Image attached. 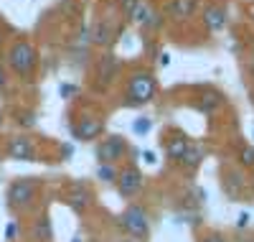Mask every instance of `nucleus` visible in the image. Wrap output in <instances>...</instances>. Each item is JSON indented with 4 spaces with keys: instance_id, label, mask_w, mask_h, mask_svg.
Here are the masks:
<instances>
[{
    "instance_id": "f257e3e1",
    "label": "nucleus",
    "mask_w": 254,
    "mask_h": 242,
    "mask_svg": "<svg viewBox=\"0 0 254 242\" xmlns=\"http://www.w3.org/2000/svg\"><path fill=\"white\" fill-rule=\"evenodd\" d=\"M158 92V82L150 72H132L130 79H127V87H125V105L127 107H142L147 102H153Z\"/></svg>"
},
{
    "instance_id": "f03ea898",
    "label": "nucleus",
    "mask_w": 254,
    "mask_h": 242,
    "mask_svg": "<svg viewBox=\"0 0 254 242\" xmlns=\"http://www.w3.org/2000/svg\"><path fill=\"white\" fill-rule=\"evenodd\" d=\"M8 64H10V69L18 77L33 79L36 67H38V51H36V46L28 43V41H15L10 46V51H8Z\"/></svg>"
},
{
    "instance_id": "7ed1b4c3",
    "label": "nucleus",
    "mask_w": 254,
    "mask_h": 242,
    "mask_svg": "<svg viewBox=\"0 0 254 242\" xmlns=\"http://www.w3.org/2000/svg\"><path fill=\"white\" fill-rule=\"evenodd\" d=\"M122 23H120V18H117V10L115 13H107V10H102L94 20H92V36L89 41L94 43V46H102V49H107L112 46V41L117 38Z\"/></svg>"
},
{
    "instance_id": "20e7f679",
    "label": "nucleus",
    "mask_w": 254,
    "mask_h": 242,
    "mask_svg": "<svg viewBox=\"0 0 254 242\" xmlns=\"http://www.w3.org/2000/svg\"><path fill=\"white\" fill-rule=\"evenodd\" d=\"M120 225H122V230L130 235L132 240L145 242L147 237H150V219H147V212L140 204H130V207H127L120 214Z\"/></svg>"
},
{
    "instance_id": "39448f33",
    "label": "nucleus",
    "mask_w": 254,
    "mask_h": 242,
    "mask_svg": "<svg viewBox=\"0 0 254 242\" xmlns=\"http://www.w3.org/2000/svg\"><path fill=\"white\" fill-rule=\"evenodd\" d=\"M117 72H120V59L112 51H104L94 69V90H99V92L110 90L112 82L117 79Z\"/></svg>"
},
{
    "instance_id": "423d86ee",
    "label": "nucleus",
    "mask_w": 254,
    "mask_h": 242,
    "mask_svg": "<svg viewBox=\"0 0 254 242\" xmlns=\"http://www.w3.org/2000/svg\"><path fill=\"white\" fill-rule=\"evenodd\" d=\"M38 191V181L36 179H15L8 189V204L13 209H26L33 204Z\"/></svg>"
},
{
    "instance_id": "0eeeda50",
    "label": "nucleus",
    "mask_w": 254,
    "mask_h": 242,
    "mask_svg": "<svg viewBox=\"0 0 254 242\" xmlns=\"http://www.w3.org/2000/svg\"><path fill=\"white\" fill-rule=\"evenodd\" d=\"M127 156V140L122 135H107L97 143V163H117Z\"/></svg>"
},
{
    "instance_id": "6e6552de",
    "label": "nucleus",
    "mask_w": 254,
    "mask_h": 242,
    "mask_svg": "<svg viewBox=\"0 0 254 242\" xmlns=\"http://www.w3.org/2000/svg\"><path fill=\"white\" fill-rule=\"evenodd\" d=\"M115 184H117V191L125 196V199H132V196H137V194L142 191L145 176L140 173L137 166H125V168H120Z\"/></svg>"
},
{
    "instance_id": "1a4fd4ad",
    "label": "nucleus",
    "mask_w": 254,
    "mask_h": 242,
    "mask_svg": "<svg viewBox=\"0 0 254 242\" xmlns=\"http://www.w3.org/2000/svg\"><path fill=\"white\" fill-rule=\"evenodd\" d=\"M102 133H104V118H99V115H87L76 125H71V135L76 140H94Z\"/></svg>"
},
{
    "instance_id": "9d476101",
    "label": "nucleus",
    "mask_w": 254,
    "mask_h": 242,
    "mask_svg": "<svg viewBox=\"0 0 254 242\" xmlns=\"http://www.w3.org/2000/svg\"><path fill=\"white\" fill-rule=\"evenodd\" d=\"M8 156L15 161H33L36 158V145L26 135H15L8 140Z\"/></svg>"
},
{
    "instance_id": "9b49d317",
    "label": "nucleus",
    "mask_w": 254,
    "mask_h": 242,
    "mask_svg": "<svg viewBox=\"0 0 254 242\" xmlns=\"http://www.w3.org/2000/svg\"><path fill=\"white\" fill-rule=\"evenodd\" d=\"M31 237H33V242H54V225H51V217L46 212H41L33 219Z\"/></svg>"
},
{
    "instance_id": "f8f14e48",
    "label": "nucleus",
    "mask_w": 254,
    "mask_h": 242,
    "mask_svg": "<svg viewBox=\"0 0 254 242\" xmlns=\"http://www.w3.org/2000/svg\"><path fill=\"white\" fill-rule=\"evenodd\" d=\"M201 18H203V26H206L208 33H216L226 26V10L221 5H206Z\"/></svg>"
},
{
    "instance_id": "ddd939ff",
    "label": "nucleus",
    "mask_w": 254,
    "mask_h": 242,
    "mask_svg": "<svg viewBox=\"0 0 254 242\" xmlns=\"http://www.w3.org/2000/svg\"><path fill=\"white\" fill-rule=\"evenodd\" d=\"M221 105H224V95L216 92V90H203V92L196 97V107L201 110V113H206V115L216 113Z\"/></svg>"
},
{
    "instance_id": "4468645a",
    "label": "nucleus",
    "mask_w": 254,
    "mask_h": 242,
    "mask_svg": "<svg viewBox=\"0 0 254 242\" xmlns=\"http://www.w3.org/2000/svg\"><path fill=\"white\" fill-rule=\"evenodd\" d=\"M92 202H94V194L84 186V184H76V186L71 189V194H69V207H71L74 212H79V214L87 209Z\"/></svg>"
},
{
    "instance_id": "2eb2a0df",
    "label": "nucleus",
    "mask_w": 254,
    "mask_h": 242,
    "mask_svg": "<svg viewBox=\"0 0 254 242\" xmlns=\"http://www.w3.org/2000/svg\"><path fill=\"white\" fill-rule=\"evenodd\" d=\"M168 13H171V18L188 20L196 13V0H173V3L168 5Z\"/></svg>"
},
{
    "instance_id": "dca6fc26",
    "label": "nucleus",
    "mask_w": 254,
    "mask_h": 242,
    "mask_svg": "<svg viewBox=\"0 0 254 242\" xmlns=\"http://www.w3.org/2000/svg\"><path fill=\"white\" fill-rule=\"evenodd\" d=\"M186 150H188V140H186L183 135H173V138L165 140V156H168V158L181 161Z\"/></svg>"
},
{
    "instance_id": "f3484780",
    "label": "nucleus",
    "mask_w": 254,
    "mask_h": 242,
    "mask_svg": "<svg viewBox=\"0 0 254 242\" xmlns=\"http://www.w3.org/2000/svg\"><path fill=\"white\" fill-rule=\"evenodd\" d=\"M132 20H135V23H140V26H145V28H153V26L160 23V20H158V13H155L153 8H147V5H140Z\"/></svg>"
},
{
    "instance_id": "a211bd4d",
    "label": "nucleus",
    "mask_w": 254,
    "mask_h": 242,
    "mask_svg": "<svg viewBox=\"0 0 254 242\" xmlns=\"http://www.w3.org/2000/svg\"><path fill=\"white\" fill-rule=\"evenodd\" d=\"M201 158H203V150H201V148H193V145H188V150L183 153V158L178 161V166H183V168H188V171H193V168L201 163Z\"/></svg>"
},
{
    "instance_id": "6ab92c4d",
    "label": "nucleus",
    "mask_w": 254,
    "mask_h": 242,
    "mask_svg": "<svg viewBox=\"0 0 254 242\" xmlns=\"http://www.w3.org/2000/svg\"><path fill=\"white\" fill-rule=\"evenodd\" d=\"M117 173H120V171H117L112 163H99V166H97V179L104 181V184L117 181Z\"/></svg>"
},
{
    "instance_id": "aec40b11",
    "label": "nucleus",
    "mask_w": 254,
    "mask_h": 242,
    "mask_svg": "<svg viewBox=\"0 0 254 242\" xmlns=\"http://www.w3.org/2000/svg\"><path fill=\"white\" fill-rule=\"evenodd\" d=\"M140 5H142L140 0H120V10H122V15H125L127 20H132V18H135V13H137Z\"/></svg>"
},
{
    "instance_id": "412c9836",
    "label": "nucleus",
    "mask_w": 254,
    "mask_h": 242,
    "mask_svg": "<svg viewBox=\"0 0 254 242\" xmlns=\"http://www.w3.org/2000/svg\"><path fill=\"white\" fill-rule=\"evenodd\" d=\"M239 163L244 168H254V145H244L239 150Z\"/></svg>"
},
{
    "instance_id": "4be33fe9",
    "label": "nucleus",
    "mask_w": 254,
    "mask_h": 242,
    "mask_svg": "<svg viewBox=\"0 0 254 242\" xmlns=\"http://www.w3.org/2000/svg\"><path fill=\"white\" fill-rule=\"evenodd\" d=\"M132 130H135L137 135H145L147 130H150V120H147V118H140V120H135V122H132Z\"/></svg>"
},
{
    "instance_id": "5701e85b",
    "label": "nucleus",
    "mask_w": 254,
    "mask_h": 242,
    "mask_svg": "<svg viewBox=\"0 0 254 242\" xmlns=\"http://www.w3.org/2000/svg\"><path fill=\"white\" fill-rule=\"evenodd\" d=\"M76 92H79V90H76L74 84H61V97H64V100H71Z\"/></svg>"
},
{
    "instance_id": "b1692460",
    "label": "nucleus",
    "mask_w": 254,
    "mask_h": 242,
    "mask_svg": "<svg viewBox=\"0 0 254 242\" xmlns=\"http://www.w3.org/2000/svg\"><path fill=\"white\" fill-rule=\"evenodd\" d=\"M18 122H20V125H26V127H31V125H36V115H33V113H23Z\"/></svg>"
},
{
    "instance_id": "393cba45",
    "label": "nucleus",
    "mask_w": 254,
    "mask_h": 242,
    "mask_svg": "<svg viewBox=\"0 0 254 242\" xmlns=\"http://www.w3.org/2000/svg\"><path fill=\"white\" fill-rule=\"evenodd\" d=\"M15 235H18V225H15V222H8V227H5V240H15Z\"/></svg>"
},
{
    "instance_id": "a878e982",
    "label": "nucleus",
    "mask_w": 254,
    "mask_h": 242,
    "mask_svg": "<svg viewBox=\"0 0 254 242\" xmlns=\"http://www.w3.org/2000/svg\"><path fill=\"white\" fill-rule=\"evenodd\" d=\"M201 242H226L221 235H216V232H208V235H203L201 237Z\"/></svg>"
},
{
    "instance_id": "bb28decb",
    "label": "nucleus",
    "mask_w": 254,
    "mask_h": 242,
    "mask_svg": "<svg viewBox=\"0 0 254 242\" xmlns=\"http://www.w3.org/2000/svg\"><path fill=\"white\" fill-rule=\"evenodd\" d=\"M142 156H145V163H155V161H158V156H155L153 150H145Z\"/></svg>"
},
{
    "instance_id": "cd10ccee",
    "label": "nucleus",
    "mask_w": 254,
    "mask_h": 242,
    "mask_svg": "<svg viewBox=\"0 0 254 242\" xmlns=\"http://www.w3.org/2000/svg\"><path fill=\"white\" fill-rule=\"evenodd\" d=\"M249 225V214H239V227H247Z\"/></svg>"
},
{
    "instance_id": "c85d7f7f",
    "label": "nucleus",
    "mask_w": 254,
    "mask_h": 242,
    "mask_svg": "<svg viewBox=\"0 0 254 242\" xmlns=\"http://www.w3.org/2000/svg\"><path fill=\"white\" fill-rule=\"evenodd\" d=\"M61 156L69 158V156H71V145H64V148H61Z\"/></svg>"
},
{
    "instance_id": "c756f323",
    "label": "nucleus",
    "mask_w": 254,
    "mask_h": 242,
    "mask_svg": "<svg viewBox=\"0 0 254 242\" xmlns=\"http://www.w3.org/2000/svg\"><path fill=\"white\" fill-rule=\"evenodd\" d=\"M0 87H5V72H3V67H0Z\"/></svg>"
},
{
    "instance_id": "7c9ffc66",
    "label": "nucleus",
    "mask_w": 254,
    "mask_h": 242,
    "mask_svg": "<svg viewBox=\"0 0 254 242\" xmlns=\"http://www.w3.org/2000/svg\"><path fill=\"white\" fill-rule=\"evenodd\" d=\"M122 242H140V240H132V237H130V240H122Z\"/></svg>"
},
{
    "instance_id": "2f4dec72",
    "label": "nucleus",
    "mask_w": 254,
    "mask_h": 242,
    "mask_svg": "<svg viewBox=\"0 0 254 242\" xmlns=\"http://www.w3.org/2000/svg\"><path fill=\"white\" fill-rule=\"evenodd\" d=\"M71 242H81V237H79V235H76V237H74V240H71Z\"/></svg>"
},
{
    "instance_id": "473e14b6",
    "label": "nucleus",
    "mask_w": 254,
    "mask_h": 242,
    "mask_svg": "<svg viewBox=\"0 0 254 242\" xmlns=\"http://www.w3.org/2000/svg\"><path fill=\"white\" fill-rule=\"evenodd\" d=\"M0 125H3V113H0Z\"/></svg>"
},
{
    "instance_id": "72a5a7b5",
    "label": "nucleus",
    "mask_w": 254,
    "mask_h": 242,
    "mask_svg": "<svg viewBox=\"0 0 254 242\" xmlns=\"http://www.w3.org/2000/svg\"><path fill=\"white\" fill-rule=\"evenodd\" d=\"M252 18H254V10H252Z\"/></svg>"
},
{
    "instance_id": "f704fd0d",
    "label": "nucleus",
    "mask_w": 254,
    "mask_h": 242,
    "mask_svg": "<svg viewBox=\"0 0 254 242\" xmlns=\"http://www.w3.org/2000/svg\"><path fill=\"white\" fill-rule=\"evenodd\" d=\"M0 158H3V156H0Z\"/></svg>"
}]
</instances>
